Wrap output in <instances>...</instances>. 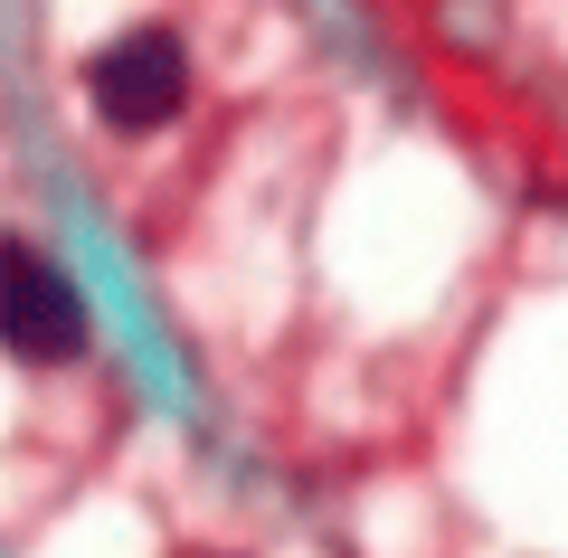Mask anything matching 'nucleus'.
I'll return each instance as SVG.
<instances>
[{
  "instance_id": "obj_1",
  "label": "nucleus",
  "mask_w": 568,
  "mask_h": 558,
  "mask_svg": "<svg viewBox=\"0 0 568 558\" xmlns=\"http://www.w3.org/2000/svg\"><path fill=\"white\" fill-rule=\"evenodd\" d=\"M0 351L29 369H67L85 359V303L58 275V256L29 237H0Z\"/></svg>"
},
{
  "instance_id": "obj_2",
  "label": "nucleus",
  "mask_w": 568,
  "mask_h": 558,
  "mask_svg": "<svg viewBox=\"0 0 568 558\" xmlns=\"http://www.w3.org/2000/svg\"><path fill=\"white\" fill-rule=\"evenodd\" d=\"M85 104H95L114 133H152L190 104V48L171 29H123L85 58Z\"/></svg>"
}]
</instances>
